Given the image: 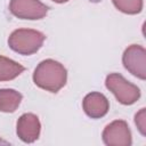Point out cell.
Here are the masks:
<instances>
[{
	"label": "cell",
	"instance_id": "cell-1",
	"mask_svg": "<svg viewBox=\"0 0 146 146\" xmlns=\"http://www.w3.org/2000/svg\"><path fill=\"white\" fill-rule=\"evenodd\" d=\"M66 68L59 62L50 58L40 62L33 73L34 84L49 92H58L66 84Z\"/></svg>",
	"mask_w": 146,
	"mask_h": 146
},
{
	"label": "cell",
	"instance_id": "cell-2",
	"mask_svg": "<svg viewBox=\"0 0 146 146\" xmlns=\"http://www.w3.org/2000/svg\"><path fill=\"white\" fill-rule=\"evenodd\" d=\"M46 35L32 29H17L8 38V46L11 50L21 55H33L43 44Z\"/></svg>",
	"mask_w": 146,
	"mask_h": 146
},
{
	"label": "cell",
	"instance_id": "cell-3",
	"mask_svg": "<svg viewBox=\"0 0 146 146\" xmlns=\"http://www.w3.org/2000/svg\"><path fill=\"white\" fill-rule=\"evenodd\" d=\"M105 86L122 105H132L140 97V89L119 73H110L106 76Z\"/></svg>",
	"mask_w": 146,
	"mask_h": 146
},
{
	"label": "cell",
	"instance_id": "cell-4",
	"mask_svg": "<svg viewBox=\"0 0 146 146\" xmlns=\"http://www.w3.org/2000/svg\"><path fill=\"white\" fill-rule=\"evenodd\" d=\"M48 9V6L40 0H10L9 3V11L19 19H42Z\"/></svg>",
	"mask_w": 146,
	"mask_h": 146
},
{
	"label": "cell",
	"instance_id": "cell-5",
	"mask_svg": "<svg viewBox=\"0 0 146 146\" xmlns=\"http://www.w3.org/2000/svg\"><path fill=\"white\" fill-rule=\"evenodd\" d=\"M122 63L127 71L140 80L146 79V50L140 44L129 46L123 55Z\"/></svg>",
	"mask_w": 146,
	"mask_h": 146
},
{
	"label": "cell",
	"instance_id": "cell-6",
	"mask_svg": "<svg viewBox=\"0 0 146 146\" xmlns=\"http://www.w3.org/2000/svg\"><path fill=\"white\" fill-rule=\"evenodd\" d=\"M102 137L107 146H130L132 144L131 131L128 123L123 120H115L107 124Z\"/></svg>",
	"mask_w": 146,
	"mask_h": 146
},
{
	"label": "cell",
	"instance_id": "cell-7",
	"mask_svg": "<svg viewBox=\"0 0 146 146\" xmlns=\"http://www.w3.org/2000/svg\"><path fill=\"white\" fill-rule=\"evenodd\" d=\"M41 131V123L39 117L33 113H25L19 116L17 121L16 132L18 138L27 144L38 140Z\"/></svg>",
	"mask_w": 146,
	"mask_h": 146
},
{
	"label": "cell",
	"instance_id": "cell-8",
	"mask_svg": "<svg viewBox=\"0 0 146 146\" xmlns=\"http://www.w3.org/2000/svg\"><path fill=\"white\" fill-rule=\"evenodd\" d=\"M84 113L91 119H100L105 116L110 110V103L105 95L100 92H89L82 100Z\"/></svg>",
	"mask_w": 146,
	"mask_h": 146
},
{
	"label": "cell",
	"instance_id": "cell-9",
	"mask_svg": "<svg viewBox=\"0 0 146 146\" xmlns=\"http://www.w3.org/2000/svg\"><path fill=\"white\" fill-rule=\"evenodd\" d=\"M22 99V94L14 89H0V112L14 113L18 108Z\"/></svg>",
	"mask_w": 146,
	"mask_h": 146
},
{
	"label": "cell",
	"instance_id": "cell-10",
	"mask_svg": "<svg viewBox=\"0 0 146 146\" xmlns=\"http://www.w3.org/2000/svg\"><path fill=\"white\" fill-rule=\"evenodd\" d=\"M25 71V67L19 63L0 56V81H10L21 75Z\"/></svg>",
	"mask_w": 146,
	"mask_h": 146
},
{
	"label": "cell",
	"instance_id": "cell-11",
	"mask_svg": "<svg viewBox=\"0 0 146 146\" xmlns=\"http://www.w3.org/2000/svg\"><path fill=\"white\" fill-rule=\"evenodd\" d=\"M115 8L128 15L139 14L143 9V0H112Z\"/></svg>",
	"mask_w": 146,
	"mask_h": 146
},
{
	"label": "cell",
	"instance_id": "cell-12",
	"mask_svg": "<svg viewBox=\"0 0 146 146\" xmlns=\"http://www.w3.org/2000/svg\"><path fill=\"white\" fill-rule=\"evenodd\" d=\"M135 123H136L139 132L143 136H145L146 135V115H145V108H141L135 115Z\"/></svg>",
	"mask_w": 146,
	"mask_h": 146
},
{
	"label": "cell",
	"instance_id": "cell-13",
	"mask_svg": "<svg viewBox=\"0 0 146 146\" xmlns=\"http://www.w3.org/2000/svg\"><path fill=\"white\" fill-rule=\"evenodd\" d=\"M51 1H54L56 3H64V2H67L68 0H51Z\"/></svg>",
	"mask_w": 146,
	"mask_h": 146
},
{
	"label": "cell",
	"instance_id": "cell-14",
	"mask_svg": "<svg viewBox=\"0 0 146 146\" xmlns=\"http://www.w3.org/2000/svg\"><path fill=\"white\" fill-rule=\"evenodd\" d=\"M0 144H7V141H5V140H2V139H0Z\"/></svg>",
	"mask_w": 146,
	"mask_h": 146
}]
</instances>
